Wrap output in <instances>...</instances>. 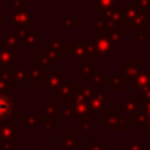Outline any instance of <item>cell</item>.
<instances>
[{"label":"cell","instance_id":"cell-1","mask_svg":"<svg viewBox=\"0 0 150 150\" xmlns=\"http://www.w3.org/2000/svg\"><path fill=\"white\" fill-rule=\"evenodd\" d=\"M11 111V101L7 97H0V117H6Z\"/></svg>","mask_w":150,"mask_h":150}]
</instances>
